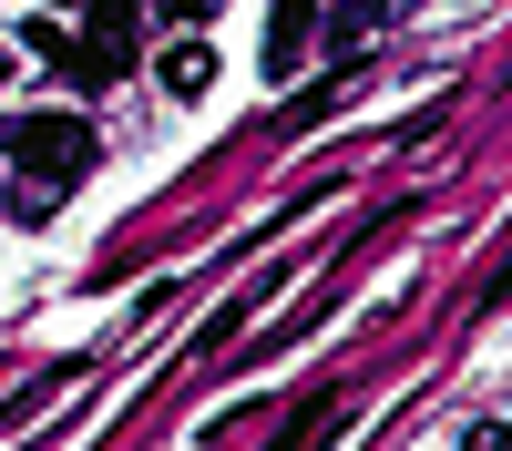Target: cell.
<instances>
[{"mask_svg": "<svg viewBox=\"0 0 512 451\" xmlns=\"http://www.w3.org/2000/svg\"><path fill=\"white\" fill-rule=\"evenodd\" d=\"M154 82H164V93H175V103H195L205 82H216V52H205V41H175V52L154 62Z\"/></svg>", "mask_w": 512, "mask_h": 451, "instance_id": "cell-3", "label": "cell"}, {"mask_svg": "<svg viewBox=\"0 0 512 451\" xmlns=\"http://www.w3.org/2000/svg\"><path fill=\"white\" fill-rule=\"evenodd\" d=\"M328 21H318V0H277V21H267V72L287 82L297 62H308V41H318Z\"/></svg>", "mask_w": 512, "mask_h": 451, "instance_id": "cell-2", "label": "cell"}, {"mask_svg": "<svg viewBox=\"0 0 512 451\" xmlns=\"http://www.w3.org/2000/svg\"><path fill=\"white\" fill-rule=\"evenodd\" d=\"M154 11H164V21H185V31H195V21H216V0H154Z\"/></svg>", "mask_w": 512, "mask_h": 451, "instance_id": "cell-5", "label": "cell"}, {"mask_svg": "<svg viewBox=\"0 0 512 451\" xmlns=\"http://www.w3.org/2000/svg\"><path fill=\"white\" fill-rule=\"evenodd\" d=\"M0 82H11V62H0Z\"/></svg>", "mask_w": 512, "mask_h": 451, "instance_id": "cell-7", "label": "cell"}, {"mask_svg": "<svg viewBox=\"0 0 512 451\" xmlns=\"http://www.w3.org/2000/svg\"><path fill=\"white\" fill-rule=\"evenodd\" d=\"M62 11H82V0H62Z\"/></svg>", "mask_w": 512, "mask_h": 451, "instance_id": "cell-6", "label": "cell"}, {"mask_svg": "<svg viewBox=\"0 0 512 451\" xmlns=\"http://www.w3.org/2000/svg\"><path fill=\"white\" fill-rule=\"evenodd\" d=\"M0 154L31 164V175H52V185H72L82 164H93V123L82 113H21L11 134H0Z\"/></svg>", "mask_w": 512, "mask_h": 451, "instance_id": "cell-1", "label": "cell"}, {"mask_svg": "<svg viewBox=\"0 0 512 451\" xmlns=\"http://www.w3.org/2000/svg\"><path fill=\"white\" fill-rule=\"evenodd\" d=\"M379 21H390V0H349V11L328 21V52H359V41H369Z\"/></svg>", "mask_w": 512, "mask_h": 451, "instance_id": "cell-4", "label": "cell"}]
</instances>
